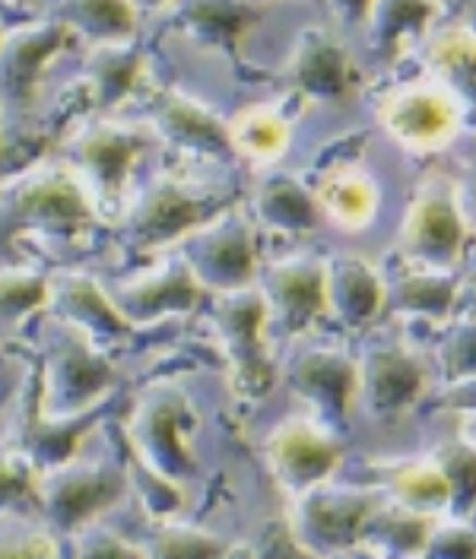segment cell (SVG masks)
I'll return each instance as SVG.
<instances>
[{
  "label": "cell",
  "mask_w": 476,
  "mask_h": 559,
  "mask_svg": "<svg viewBox=\"0 0 476 559\" xmlns=\"http://www.w3.org/2000/svg\"><path fill=\"white\" fill-rule=\"evenodd\" d=\"M369 121L397 153L407 156H444L467 134L464 108L429 70L378 93Z\"/></svg>",
  "instance_id": "277c9868"
},
{
  "label": "cell",
  "mask_w": 476,
  "mask_h": 559,
  "mask_svg": "<svg viewBox=\"0 0 476 559\" xmlns=\"http://www.w3.org/2000/svg\"><path fill=\"white\" fill-rule=\"evenodd\" d=\"M70 38L68 26L51 16L16 23L0 35V128L16 124L29 111L41 70Z\"/></svg>",
  "instance_id": "5bb4252c"
},
{
  "label": "cell",
  "mask_w": 476,
  "mask_h": 559,
  "mask_svg": "<svg viewBox=\"0 0 476 559\" xmlns=\"http://www.w3.org/2000/svg\"><path fill=\"white\" fill-rule=\"evenodd\" d=\"M429 366L419 353L404 344H378L359 359L356 407L381 423L407 417L429 394Z\"/></svg>",
  "instance_id": "e0dca14e"
},
{
  "label": "cell",
  "mask_w": 476,
  "mask_h": 559,
  "mask_svg": "<svg viewBox=\"0 0 476 559\" xmlns=\"http://www.w3.org/2000/svg\"><path fill=\"white\" fill-rule=\"evenodd\" d=\"M388 299L394 302V309L407 314L444 318V314H451L454 299H457V277H454V271L416 267L413 274L388 286Z\"/></svg>",
  "instance_id": "1f68e13d"
},
{
  "label": "cell",
  "mask_w": 476,
  "mask_h": 559,
  "mask_svg": "<svg viewBox=\"0 0 476 559\" xmlns=\"http://www.w3.org/2000/svg\"><path fill=\"white\" fill-rule=\"evenodd\" d=\"M261 296L267 302L273 328L283 334H302L318 318L331 314L328 309V261L293 254L264 267Z\"/></svg>",
  "instance_id": "d6986e66"
},
{
  "label": "cell",
  "mask_w": 476,
  "mask_h": 559,
  "mask_svg": "<svg viewBox=\"0 0 476 559\" xmlns=\"http://www.w3.org/2000/svg\"><path fill=\"white\" fill-rule=\"evenodd\" d=\"M70 540H73V559H146V547H136L103 522L86 524Z\"/></svg>",
  "instance_id": "f35d334b"
},
{
  "label": "cell",
  "mask_w": 476,
  "mask_h": 559,
  "mask_svg": "<svg viewBox=\"0 0 476 559\" xmlns=\"http://www.w3.org/2000/svg\"><path fill=\"white\" fill-rule=\"evenodd\" d=\"M248 213H251L254 226L286 233V236H302L324 223L314 188L306 185L296 173H289L286 166L261 169L254 188H251Z\"/></svg>",
  "instance_id": "484cf974"
},
{
  "label": "cell",
  "mask_w": 476,
  "mask_h": 559,
  "mask_svg": "<svg viewBox=\"0 0 476 559\" xmlns=\"http://www.w3.org/2000/svg\"><path fill=\"white\" fill-rule=\"evenodd\" d=\"M378 509V496L369 489H341L331 484L296 499L293 537L311 557L334 559L343 550L362 544L366 524Z\"/></svg>",
  "instance_id": "2e32d148"
},
{
  "label": "cell",
  "mask_w": 476,
  "mask_h": 559,
  "mask_svg": "<svg viewBox=\"0 0 476 559\" xmlns=\"http://www.w3.org/2000/svg\"><path fill=\"white\" fill-rule=\"evenodd\" d=\"M369 7H372V0H324V20L349 45H356V38L362 33V23L369 16Z\"/></svg>",
  "instance_id": "b9f144b4"
},
{
  "label": "cell",
  "mask_w": 476,
  "mask_h": 559,
  "mask_svg": "<svg viewBox=\"0 0 476 559\" xmlns=\"http://www.w3.org/2000/svg\"><path fill=\"white\" fill-rule=\"evenodd\" d=\"M7 29H10V26H7V23H3V20H0V35L7 33Z\"/></svg>",
  "instance_id": "bcb514c9"
},
{
  "label": "cell",
  "mask_w": 476,
  "mask_h": 559,
  "mask_svg": "<svg viewBox=\"0 0 476 559\" xmlns=\"http://www.w3.org/2000/svg\"><path fill=\"white\" fill-rule=\"evenodd\" d=\"M118 312L134 328L156 324L171 314H188L206 302V289L181 254L159 261L156 267L108 286Z\"/></svg>",
  "instance_id": "ac0fdd59"
},
{
  "label": "cell",
  "mask_w": 476,
  "mask_h": 559,
  "mask_svg": "<svg viewBox=\"0 0 476 559\" xmlns=\"http://www.w3.org/2000/svg\"><path fill=\"white\" fill-rule=\"evenodd\" d=\"M0 20H3L7 26H16V23H26V16H23V13H16V7H13L10 0H0Z\"/></svg>",
  "instance_id": "f6af8a7d"
},
{
  "label": "cell",
  "mask_w": 476,
  "mask_h": 559,
  "mask_svg": "<svg viewBox=\"0 0 476 559\" xmlns=\"http://www.w3.org/2000/svg\"><path fill=\"white\" fill-rule=\"evenodd\" d=\"M467 210L461 204V188L432 181L423 185L401 219V248L416 267L454 271L467 245Z\"/></svg>",
  "instance_id": "7c38bea8"
},
{
  "label": "cell",
  "mask_w": 476,
  "mask_h": 559,
  "mask_svg": "<svg viewBox=\"0 0 476 559\" xmlns=\"http://www.w3.org/2000/svg\"><path fill=\"white\" fill-rule=\"evenodd\" d=\"M409 559H426V557H423V554H419V557H409Z\"/></svg>",
  "instance_id": "7dc6e473"
},
{
  "label": "cell",
  "mask_w": 476,
  "mask_h": 559,
  "mask_svg": "<svg viewBox=\"0 0 476 559\" xmlns=\"http://www.w3.org/2000/svg\"><path fill=\"white\" fill-rule=\"evenodd\" d=\"M124 442L134 461L171 484L185 487L198 474L188 397L171 384H153L140 394L124 423Z\"/></svg>",
  "instance_id": "ba28073f"
},
{
  "label": "cell",
  "mask_w": 476,
  "mask_h": 559,
  "mask_svg": "<svg viewBox=\"0 0 476 559\" xmlns=\"http://www.w3.org/2000/svg\"><path fill=\"white\" fill-rule=\"evenodd\" d=\"M136 118L150 124L163 150H175L188 163L223 166V169L238 163L229 118H223L213 105L178 86L150 90L143 99V111Z\"/></svg>",
  "instance_id": "30bf717a"
},
{
  "label": "cell",
  "mask_w": 476,
  "mask_h": 559,
  "mask_svg": "<svg viewBox=\"0 0 476 559\" xmlns=\"http://www.w3.org/2000/svg\"><path fill=\"white\" fill-rule=\"evenodd\" d=\"M115 384L118 369L108 353L86 334L58 321V334L45 353L35 411L48 419L86 417L93 411H105Z\"/></svg>",
  "instance_id": "8992f818"
},
{
  "label": "cell",
  "mask_w": 476,
  "mask_h": 559,
  "mask_svg": "<svg viewBox=\"0 0 476 559\" xmlns=\"http://www.w3.org/2000/svg\"><path fill=\"white\" fill-rule=\"evenodd\" d=\"M289 384L328 429H341L356 411L359 397V362L341 349L321 347L299 353L289 366Z\"/></svg>",
  "instance_id": "ffe728a7"
},
{
  "label": "cell",
  "mask_w": 476,
  "mask_h": 559,
  "mask_svg": "<svg viewBox=\"0 0 476 559\" xmlns=\"http://www.w3.org/2000/svg\"><path fill=\"white\" fill-rule=\"evenodd\" d=\"M388 496L394 506L416 512V515H426V519L451 515V484L432 454L423 461L401 464L388 477Z\"/></svg>",
  "instance_id": "f546056e"
},
{
  "label": "cell",
  "mask_w": 476,
  "mask_h": 559,
  "mask_svg": "<svg viewBox=\"0 0 476 559\" xmlns=\"http://www.w3.org/2000/svg\"><path fill=\"white\" fill-rule=\"evenodd\" d=\"M48 306V277L20 267L3 264L0 267V331L20 328L29 314Z\"/></svg>",
  "instance_id": "d6a6232c"
},
{
  "label": "cell",
  "mask_w": 476,
  "mask_h": 559,
  "mask_svg": "<svg viewBox=\"0 0 476 559\" xmlns=\"http://www.w3.org/2000/svg\"><path fill=\"white\" fill-rule=\"evenodd\" d=\"M146 150H163L146 121L93 115L70 128L61 143V159L80 175L99 213L118 216V210L128 198L136 159Z\"/></svg>",
  "instance_id": "5b68a950"
},
{
  "label": "cell",
  "mask_w": 476,
  "mask_h": 559,
  "mask_svg": "<svg viewBox=\"0 0 476 559\" xmlns=\"http://www.w3.org/2000/svg\"><path fill=\"white\" fill-rule=\"evenodd\" d=\"M432 457L451 484V519H471L476 512V442L461 436L439 445Z\"/></svg>",
  "instance_id": "836d02e7"
},
{
  "label": "cell",
  "mask_w": 476,
  "mask_h": 559,
  "mask_svg": "<svg viewBox=\"0 0 476 559\" xmlns=\"http://www.w3.org/2000/svg\"><path fill=\"white\" fill-rule=\"evenodd\" d=\"M171 0H131V7H134L140 16H156V13H166L169 10Z\"/></svg>",
  "instance_id": "ee69618b"
},
{
  "label": "cell",
  "mask_w": 476,
  "mask_h": 559,
  "mask_svg": "<svg viewBox=\"0 0 476 559\" xmlns=\"http://www.w3.org/2000/svg\"><path fill=\"white\" fill-rule=\"evenodd\" d=\"M229 134L238 163L254 169L286 166L299 140V118L286 108V103H248L229 118Z\"/></svg>",
  "instance_id": "cb8c5ba5"
},
{
  "label": "cell",
  "mask_w": 476,
  "mask_h": 559,
  "mask_svg": "<svg viewBox=\"0 0 476 559\" xmlns=\"http://www.w3.org/2000/svg\"><path fill=\"white\" fill-rule=\"evenodd\" d=\"M45 309L55 314V321L86 334L103 349L124 344L136 331L134 324L118 312L115 299L108 296V286L80 271H58L48 277Z\"/></svg>",
  "instance_id": "44dd1931"
},
{
  "label": "cell",
  "mask_w": 476,
  "mask_h": 559,
  "mask_svg": "<svg viewBox=\"0 0 476 559\" xmlns=\"http://www.w3.org/2000/svg\"><path fill=\"white\" fill-rule=\"evenodd\" d=\"M439 362H442L448 384L461 382V379H476V321L448 331Z\"/></svg>",
  "instance_id": "ab89813d"
},
{
  "label": "cell",
  "mask_w": 476,
  "mask_h": 559,
  "mask_svg": "<svg viewBox=\"0 0 476 559\" xmlns=\"http://www.w3.org/2000/svg\"><path fill=\"white\" fill-rule=\"evenodd\" d=\"M439 519H426L407 512L394 502H378L372 519L366 524L362 544H369V550L381 559H409L419 557L426 550V540L432 534Z\"/></svg>",
  "instance_id": "4dcf8cb0"
},
{
  "label": "cell",
  "mask_w": 476,
  "mask_h": 559,
  "mask_svg": "<svg viewBox=\"0 0 476 559\" xmlns=\"http://www.w3.org/2000/svg\"><path fill=\"white\" fill-rule=\"evenodd\" d=\"M279 80L283 96L296 99L308 115H341L362 103L369 73L356 48L324 16H318L293 35L279 64Z\"/></svg>",
  "instance_id": "7a4b0ae2"
},
{
  "label": "cell",
  "mask_w": 476,
  "mask_h": 559,
  "mask_svg": "<svg viewBox=\"0 0 476 559\" xmlns=\"http://www.w3.org/2000/svg\"><path fill=\"white\" fill-rule=\"evenodd\" d=\"M273 7L276 0H171L166 16L188 41L236 58Z\"/></svg>",
  "instance_id": "7402d4cb"
},
{
  "label": "cell",
  "mask_w": 476,
  "mask_h": 559,
  "mask_svg": "<svg viewBox=\"0 0 476 559\" xmlns=\"http://www.w3.org/2000/svg\"><path fill=\"white\" fill-rule=\"evenodd\" d=\"M128 464H115L108 457H70L58 467L38 471L35 509L58 537H73L86 524L99 522L108 509H115L128 496Z\"/></svg>",
  "instance_id": "52a82bcc"
},
{
  "label": "cell",
  "mask_w": 476,
  "mask_h": 559,
  "mask_svg": "<svg viewBox=\"0 0 476 559\" xmlns=\"http://www.w3.org/2000/svg\"><path fill=\"white\" fill-rule=\"evenodd\" d=\"M448 16V0H372L356 55L369 76L394 73L419 55L423 41Z\"/></svg>",
  "instance_id": "4fadbf2b"
},
{
  "label": "cell",
  "mask_w": 476,
  "mask_h": 559,
  "mask_svg": "<svg viewBox=\"0 0 476 559\" xmlns=\"http://www.w3.org/2000/svg\"><path fill=\"white\" fill-rule=\"evenodd\" d=\"M48 16L64 23L70 35H80L90 45L131 41L140 35L143 20L131 0H58Z\"/></svg>",
  "instance_id": "f1b7e54d"
},
{
  "label": "cell",
  "mask_w": 476,
  "mask_h": 559,
  "mask_svg": "<svg viewBox=\"0 0 476 559\" xmlns=\"http://www.w3.org/2000/svg\"><path fill=\"white\" fill-rule=\"evenodd\" d=\"M213 324L238 397H267L276 384V362L271 349V314L261 289L248 286L236 293H219L213 306Z\"/></svg>",
  "instance_id": "9c48e42d"
},
{
  "label": "cell",
  "mask_w": 476,
  "mask_h": 559,
  "mask_svg": "<svg viewBox=\"0 0 476 559\" xmlns=\"http://www.w3.org/2000/svg\"><path fill=\"white\" fill-rule=\"evenodd\" d=\"M128 477H131V487L136 489L143 509H150L153 519L166 522V519H171L185 506V487L181 484H171L163 474L143 467L134 457L128 461Z\"/></svg>",
  "instance_id": "74e56055"
},
{
  "label": "cell",
  "mask_w": 476,
  "mask_h": 559,
  "mask_svg": "<svg viewBox=\"0 0 476 559\" xmlns=\"http://www.w3.org/2000/svg\"><path fill=\"white\" fill-rule=\"evenodd\" d=\"M38 467L16 442H0V515H23L35 509Z\"/></svg>",
  "instance_id": "e575fe53"
},
{
  "label": "cell",
  "mask_w": 476,
  "mask_h": 559,
  "mask_svg": "<svg viewBox=\"0 0 476 559\" xmlns=\"http://www.w3.org/2000/svg\"><path fill=\"white\" fill-rule=\"evenodd\" d=\"M226 207V194L210 185L178 173L150 175L134 191H128L124 204L115 216L118 239L128 251L143 254L166 245H178L191 229L204 226Z\"/></svg>",
  "instance_id": "3957f363"
},
{
  "label": "cell",
  "mask_w": 476,
  "mask_h": 559,
  "mask_svg": "<svg viewBox=\"0 0 476 559\" xmlns=\"http://www.w3.org/2000/svg\"><path fill=\"white\" fill-rule=\"evenodd\" d=\"M178 254L188 261L194 277L204 283L206 293H236L248 289L258 277V248H254V219L251 213L233 204L204 226L191 229Z\"/></svg>",
  "instance_id": "8fae6325"
},
{
  "label": "cell",
  "mask_w": 476,
  "mask_h": 559,
  "mask_svg": "<svg viewBox=\"0 0 476 559\" xmlns=\"http://www.w3.org/2000/svg\"><path fill=\"white\" fill-rule=\"evenodd\" d=\"M103 213L64 159L35 163L0 178V248L10 251L23 236L80 239L96 229Z\"/></svg>",
  "instance_id": "6da1fadb"
},
{
  "label": "cell",
  "mask_w": 476,
  "mask_h": 559,
  "mask_svg": "<svg viewBox=\"0 0 476 559\" xmlns=\"http://www.w3.org/2000/svg\"><path fill=\"white\" fill-rule=\"evenodd\" d=\"M150 58L143 45L131 41H103L90 45L80 64V93L93 115H111L115 108L131 103L140 90V80L146 76Z\"/></svg>",
  "instance_id": "603a6c76"
},
{
  "label": "cell",
  "mask_w": 476,
  "mask_h": 559,
  "mask_svg": "<svg viewBox=\"0 0 476 559\" xmlns=\"http://www.w3.org/2000/svg\"><path fill=\"white\" fill-rule=\"evenodd\" d=\"M0 559H61L58 534L26 515H0Z\"/></svg>",
  "instance_id": "8d00e7d4"
},
{
  "label": "cell",
  "mask_w": 476,
  "mask_h": 559,
  "mask_svg": "<svg viewBox=\"0 0 476 559\" xmlns=\"http://www.w3.org/2000/svg\"><path fill=\"white\" fill-rule=\"evenodd\" d=\"M457 188H461V204L467 210V219L476 223V169L464 175V178L457 181Z\"/></svg>",
  "instance_id": "7bdbcfd3"
},
{
  "label": "cell",
  "mask_w": 476,
  "mask_h": 559,
  "mask_svg": "<svg viewBox=\"0 0 476 559\" xmlns=\"http://www.w3.org/2000/svg\"><path fill=\"white\" fill-rule=\"evenodd\" d=\"M416 61L461 103L467 124L476 118V33L444 16L423 41Z\"/></svg>",
  "instance_id": "4316f807"
},
{
  "label": "cell",
  "mask_w": 476,
  "mask_h": 559,
  "mask_svg": "<svg viewBox=\"0 0 476 559\" xmlns=\"http://www.w3.org/2000/svg\"><path fill=\"white\" fill-rule=\"evenodd\" d=\"M264 454L273 480L293 499L331 484L343 464L337 432L311 417L283 419L276 429H271Z\"/></svg>",
  "instance_id": "9a60e30c"
},
{
  "label": "cell",
  "mask_w": 476,
  "mask_h": 559,
  "mask_svg": "<svg viewBox=\"0 0 476 559\" xmlns=\"http://www.w3.org/2000/svg\"><path fill=\"white\" fill-rule=\"evenodd\" d=\"M388 302V283L359 254L328 261V309L346 328H369Z\"/></svg>",
  "instance_id": "83f0119b"
},
{
  "label": "cell",
  "mask_w": 476,
  "mask_h": 559,
  "mask_svg": "<svg viewBox=\"0 0 476 559\" xmlns=\"http://www.w3.org/2000/svg\"><path fill=\"white\" fill-rule=\"evenodd\" d=\"M426 559H476V527L467 519H451V522H436L429 540H426Z\"/></svg>",
  "instance_id": "60d3db41"
},
{
  "label": "cell",
  "mask_w": 476,
  "mask_h": 559,
  "mask_svg": "<svg viewBox=\"0 0 476 559\" xmlns=\"http://www.w3.org/2000/svg\"><path fill=\"white\" fill-rule=\"evenodd\" d=\"M314 198L324 213V223L341 226L346 233H362L369 229L378 216L381 188L359 159H331L321 166L314 181Z\"/></svg>",
  "instance_id": "d4e9b609"
},
{
  "label": "cell",
  "mask_w": 476,
  "mask_h": 559,
  "mask_svg": "<svg viewBox=\"0 0 476 559\" xmlns=\"http://www.w3.org/2000/svg\"><path fill=\"white\" fill-rule=\"evenodd\" d=\"M229 544L191 524H163L146 547V559H226Z\"/></svg>",
  "instance_id": "d590c367"
}]
</instances>
